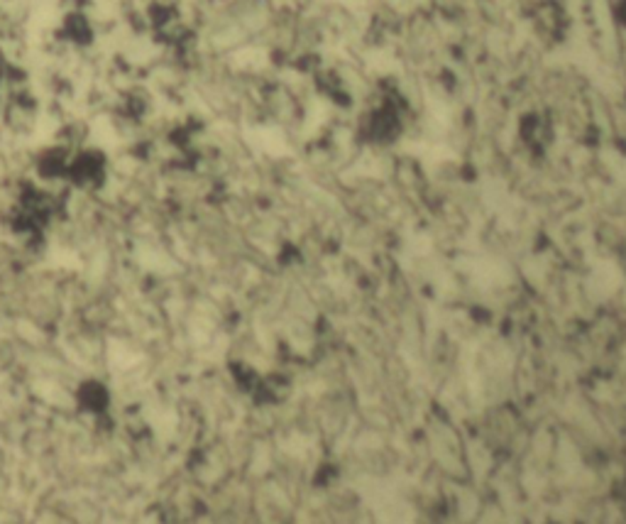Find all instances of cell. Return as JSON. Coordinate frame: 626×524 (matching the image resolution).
<instances>
[{"instance_id": "obj_1", "label": "cell", "mask_w": 626, "mask_h": 524, "mask_svg": "<svg viewBox=\"0 0 626 524\" xmlns=\"http://www.w3.org/2000/svg\"><path fill=\"white\" fill-rule=\"evenodd\" d=\"M0 64H3V54H0Z\"/></svg>"}]
</instances>
